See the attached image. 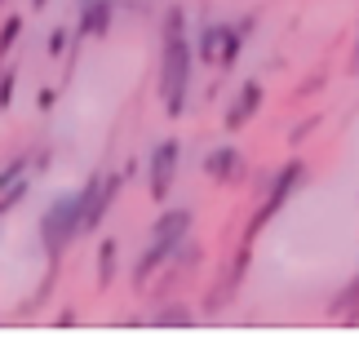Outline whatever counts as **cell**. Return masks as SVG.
<instances>
[{
    "mask_svg": "<svg viewBox=\"0 0 359 359\" xmlns=\"http://www.w3.org/2000/svg\"><path fill=\"white\" fill-rule=\"evenodd\" d=\"M191 67H196V45L187 40V13L173 5L160 27V102H164L169 120H177L187 111Z\"/></svg>",
    "mask_w": 359,
    "mask_h": 359,
    "instance_id": "6da1fadb",
    "label": "cell"
},
{
    "mask_svg": "<svg viewBox=\"0 0 359 359\" xmlns=\"http://www.w3.org/2000/svg\"><path fill=\"white\" fill-rule=\"evenodd\" d=\"M85 209H89V191H67V196H58L45 209V217H40V244H45V257L58 266L62 253L72 248L80 236H85Z\"/></svg>",
    "mask_w": 359,
    "mask_h": 359,
    "instance_id": "7a4b0ae2",
    "label": "cell"
},
{
    "mask_svg": "<svg viewBox=\"0 0 359 359\" xmlns=\"http://www.w3.org/2000/svg\"><path fill=\"white\" fill-rule=\"evenodd\" d=\"M244 49V32H236L231 22H209L200 27V40H196V58L209 62V67H236Z\"/></svg>",
    "mask_w": 359,
    "mask_h": 359,
    "instance_id": "3957f363",
    "label": "cell"
},
{
    "mask_svg": "<svg viewBox=\"0 0 359 359\" xmlns=\"http://www.w3.org/2000/svg\"><path fill=\"white\" fill-rule=\"evenodd\" d=\"M177 160H182V142L177 137H160L156 147H151V160H147V191L151 200L164 204L173 191V177H177Z\"/></svg>",
    "mask_w": 359,
    "mask_h": 359,
    "instance_id": "277c9868",
    "label": "cell"
},
{
    "mask_svg": "<svg viewBox=\"0 0 359 359\" xmlns=\"http://www.w3.org/2000/svg\"><path fill=\"white\" fill-rule=\"evenodd\" d=\"M302 177H306V164H302V160H288L284 169H280V177H275V187H271V196H266V204H262V209H257V217H253V226H248V240H253L257 231H262V222H266V217H275V213L284 209V200H288V196H293V191L302 187Z\"/></svg>",
    "mask_w": 359,
    "mask_h": 359,
    "instance_id": "5b68a950",
    "label": "cell"
},
{
    "mask_svg": "<svg viewBox=\"0 0 359 359\" xmlns=\"http://www.w3.org/2000/svg\"><path fill=\"white\" fill-rule=\"evenodd\" d=\"M111 18H116V0H85L72 40L85 45V40H93V36H107V32H111Z\"/></svg>",
    "mask_w": 359,
    "mask_h": 359,
    "instance_id": "8992f818",
    "label": "cell"
},
{
    "mask_svg": "<svg viewBox=\"0 0 359 359\" xmlns=\"http://www.w3.org/2000/svg\"><path fill=\"white\" fill-rule=\"evenodd\" d=\"M191 236V209H164L156 217V226H151V240H164V244H177Z\"/></svg>",
    "mask_w": 359,
    "mask_h": 359,
    "instance_id": "52a82bcc",
    "label": "cell"
},
{
    "mask_svg": "<svg viewBox=\"0 0 359 359\" xmlns=\"http://www.w3.org/2000/svg\"><path fill=\"white\" fill-rule=\"evenodd\" d=\"M257 107H262V85H257V80H248V85L240 89V98L226 107V120H222V124L236 133V129H244V124L257 116Z\"/></svg>",
    "mask_w": 359,
    "mask_h": 359,
    "instance_id": "ba28073f",
    "label": "cell"
},
{
    "mask_svg": "<svg viewBox=\"0 0 359 359\" xmlns=\"http://www.w3.org/2000/svg\"><path fill=\"white\" fill-rule=\"evenodd\" d=\"M177 253V244H164V240H151V248L142 257H137V266H133V288H147V280L156 275V266H164Z\"/></svg>",
    "mask_w": 359,
    "mask_h": 359,
    "instance_id": "9c48e42d",
    "label": "cell"
},
{
    "mask_svg": "<svg viewBox=\"0 0 359 359\" xmlns=\"http://www.w3.org/2000/svg\"><path fill=\"white\" fill-rule=\"evenodd\" d=\"M240 164H244V156L236 147H217L209 160H204V173L209 177H217V182H231V177L240 173Z\"/></svg>",
    "mask_w": 359,
    "mask_h": 359,
    "instance_id": "30bf717a",
    "label": "cell"
},
{
    "mask_svg": "<svg viewBox=\"0 0 359 359\" xmlns=\"http://www.w3.org/2000/svg\"><path fill=\"white\" fill-rule=\"evenodd\" d=\"M116 262H120V244L116 240H102L98 244V288H111L116 284Z\"/></svg>",
    "mask_w": 359,
    "mask_h": 359,
    "instance_id": "8fae6325",
    "label": "cell"
},
{
    "mask_svg": "<svg viewBox=\"0 0 359 359\" xmlns=\"http://www.w3.org/2000/svg\"><path fill=\"white\" fill-rule=\"evenodd\" d=\"M18 36H22V13H9V18L0 22V62H5L9 49L18 45Z\"/></svg>",
    "mask_w": 359,
    "mask_h": 359,
    "instance_id": "7c38bea8",
    "label": "cell"
},
{
    "mask_svg": "<svg viewBox=\"0 0 359 359\" xmlns=\"http://www.w3.org/2000/svg\"><path fill=\"white\" fill-rule=\"evenodd\" d=\"M27 191H32V182H27V177H18L13 187H5V191H0V217H5L9 209H18V204L27 200Z\"/></svg>",
    "mask_w": 359,
    "mask_h": 359,
    "instance_id": "4fadbf2b",
    "label": "cell"
},
{
    "mask_svg": "<svg viewBox=\"0 0 359 359\" xmlns=\"http://www.w3.org/2000/svg\"><path fill=\"white\" fill-rule=\"evenodd\" d=\"M67 45H72V27H53L49 40H45V49H49V58H62Z\"/></svg>",
    "mask_w": 359,
    "mask_h": 359,
    "instance_id": "5bb4252c",
    "label": "cell"
},
{
    "mask_svg": "<svg viewBox=\"0 0 359 359\" xmlns=\"http://www.w3.org/2000/svg\"><path fill=\"white\" fill-rule=\"evenodd\" d=\"M18 177H27V156H13V160L5 164V169H0V191H5V187H13Z\"/></svg>",
    "mask_w": 359,
    "mask_h": 359,
    "instance_id": "9a60e30c",
    "label": "cell"
},
{
    "mask_svg": "<svg viewBox=\"0 0 359 359\" xmlns=\"http://www.w3.org/2000/svg\"><path fill=\"white\" fill-rule=\"evenodd\" d=\"M156 324H160V328H182V324H191V311H182V306L160 311V315H156Z\"/></svg>",
    "mask_w": 359,
    "mask_h": 359,
    "instance_id": "2e32d148",
    "label": "cell"
},
{
    "mask_svg": "<svg viewBox=\"0 0 359 359\" xmlns=\"http://www.w3.org/2000/svg\"><path fill=\"white\" fill-rule=\"evenodd\" d=\"M13 85H18V72L0 76V111H9V107H13Z\"/></svg>",
    "mask_w": 359,
    "mask_h": 359,
    "instance_id": "e0dca14e",
    "label": "cell"
},
{
    "mask_svg": "<svg viewBox=\"0 0 359 359\" xmlns=\"http://www.w3.org/2000/svg\"><path fill=\"white\" fill-rule=\"evenodd\" d=\"M53 102H58V89H40V98H36L40 111H53Z\"/></svg>",
    "mask_w": 359,
    "mask_h": 359,
    "instance_id": "ac0fdd59",
    "label": "cell"
},
{
    "mask_svg": "<svg viewBox=\"0 0 359 359\" xmlns=\"http://www.w3.org/2000/svg\"><path fill=\"white\" fill-rule=\"evenodd\" d=\"M49 5V0H32V9H45Z\"/></svg>",
    "mask_w": 359,
    "mask_h": 359,
    "instance_id": "d6986e66",
    "label": "cell"
},
{
    "mask_svg": "<svg viewBox=\"0 0 359 359\" xmlns=\"http://www.w3.org/2000/svg\"><path fill=\"white\" fill-rule=\"evenodd\" d=\"M0 5H5V0H0Z\"/></svg>",
    "mask_w": 359,
    "mask_h": 359,
    "instance_id": "ffe728a7",
    "label": "cell"
},
{
    "mask_svg": "<svg viewBox=\"0 0 359 359\" xmlns=\"http://www.w3.org/2000/svg\"><path fill=\"white\" fill-rule=\"evenodd\" d=\"M80 5H85V0H80Z\"/></svg>",
    "mask_w": 359,
    "mask_h": 359,
    "instance_id": "44dd1931",
    "label": "cell"
}]
</instances>
